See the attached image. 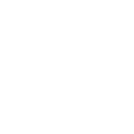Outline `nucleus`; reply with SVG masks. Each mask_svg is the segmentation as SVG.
<instances>
[]
</instances>
